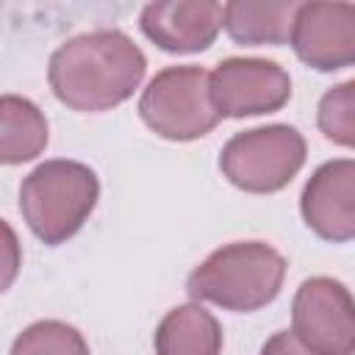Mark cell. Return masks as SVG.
Here are the masks:
<instances>
[{
    "label": "cell",
    "mask_w": 355,
    "mask_h": 355,
    "mask_svg": "<svg viewBox=\"0 0 355 355\" xmlns=\"http://www.w3.org/2000/svg\"><path fill=\"white\" fill-rule=\"evenodd\" d=\"M100 200V180L92 166L69 158H53L25 175L19 186V211L31 233L58 247L72 239L92 216Z\"/></svg>",
    "instance_id": "cell-3"
},
{
    "label": "cell",
    "mask_w": 355,
    "mask_h": 355,
    "mask_svg": "<svg viewBox=\"0 0 355 355\" xmlns=\"http://www.w3.org/2000/svg\"><path fill=\"white\" fill-rule=\"evenodd\" d=\"M302 222L324 241L355 239V158H333L316 166L300 194Z\"/></svg>",
    "instance_id": "cell-9"
},
{
    "label": "cell",
    "mask_w": 355,
    "mask_h": 355,
    "mask_svg": "<svg viewBox=\"0 0 355 355\" xmlns=\"http://www.w3.org/2000/svg\"><path fill=\"white\" fill-rule=\"evenodd\" d=\"M286 277V258L266 241H230L214 250L186 277L197 302H214L233 313H252L269 305Z\"/></svg>",
    "instance_id": "cell-2"
},
{
    "label": "cell",
    "mask_w": 355,
    "mask_h": 355,
    "mask_svg": "<svg viewBox=\"0 0 355 355\" xmlns=\"http://www.w3.org/2000/svg\"><path fill=\"white\" fill-rule=\"evenodd\" d=\"M8 355H92L83 333L58 319L28 324L11 344Z\"/></svg>",
    "instance_id": "cell-14"
},
{
    "label": "cell",
    "mask_w": 355,
    "mask_h": 355,
    "mask_svg": "<svg viewBox=\"0 0 355 355\" xmlns=\"http://www.w3.org/2000/svg\"><path fill=\"white\" fill-rule=\"evenodd\" d=\"M225 6L214 0L147 3L139 14L141 33L164 53L189 55L208 50L222 28Z\"/></svg>",
    "instance_id": "cell-10"
},
{
    "label": "cell",
    "mask_w": 355,
    "mask_h": 355,
    "mask_svg": "<svg viewBox=\"0 0 355 355\" xmlns=\"http://www.w3.org/2000/svg\"><path fill=\"white\" fill-rule=\"evenodd\" d=\"M222 341V324L200 302L172 308L153 336L155 355H219Z\"/></svg>",
    "instance_id": "cell-12"
},
{
    "label": "cell",
    "mask_w": 355,
    "mask_h": 355,
    "mask_svg": "<svg viewBox=\"0 0 355 355\" xmlns=\"http://www.w3.org/2000/svg\"><path fill=\"white\" fill-rule=\"evenodd\" d=\"M144 72L147 58L139 44L116 28H100L55 47L47 64V83L67 108L97 114L130 100Z\"/></svg>",
    "instance_id": "cell-1"
},
{
    "label": "cell",
    "mask_w": 355,
    "mask_h": 355,
    "mask_svg": "<svg viewBox=\"0 0 355 355\" xmlns=\"http://www.w3.org/2000/svg\"><path fill=\"white\" fill-rule=\"evenodd\" d=\"M211 100L222 119L275 114L291 100V78L277 61L233 55L214 67Z\"/></svg>",
    "instance_id": "cell-7"
},
{
    "label": "cell",
    "mask_w": 355,
    "mask_h": 355,
    "mask_svg": "<svg viewBox=\"0 0 355 355\" xmlns=\"http://www.w3.org/2000/svg\"><path fill=\"white\" fill-rule=\"evenodd\" d=\"M291 47L316 72L355 67V3H300Z\"/></svg>",
    "instance_id": "cell-8"
},
{
    "label": "cell",
    "mask_w": 355,
    "mask_h": 355,
    "mask_svg": "<svg viewBox=\"0 0 355 355\" xmlns=\"http://www.w3.org/2000/svg\"><path fill=\"white\" fill-rule=\"evenodd\" d=\"M322 136L341 147H355V78L327 89L316 108Z\"/></svg>",
    "instance_id": "cell-15"
},
{
    "label": "cell",
    "mask_w": 355,
    "mask_h": 355,
    "mask_svg": "<svg viewBox=\"0 0 355 355\" xmlns=\"http://www.w3.org/2000/svg\"><path fill=\"white\" fill-rule=\"evenodd\" d=\"M141 122L166 141H194L222 119L211 100V72L194 64L166 67L139 97Z\"/></svg>",
    "instance_id": "cell-4"
},
{
    "label": "cell",
    "mask_w": 355,
    "mask_h": 355,
    "mask_svg": "<svg viewBox=\"0 0 355 355\" xmlns=\"http://www.w3.org/2000/svg\"><path fill=\"white\" fill-rule=\"evenodd\" d=\"M47 147V119L39 105L19 94L0 97V161L6 166L33 161Z\"/></svg>",
    "instance_id": "cell-13"
},
{
    "label": "cell",
    "mask_w": 355,
    "mask_h": 355,
    "mask_svg": "<svg viewBox=\"0 0 355 355\" xmlns=\"http://www.w3.org/2000/svg\"><path fill=\"white\" fill-rule=\"evenodd\" d=\"M291 330L319 355H355V300L336 277H308L291 300Z\"/></svg>",
    "instance_id": "cell-6"
},
{
    "label": "cell",
    "mask_w": 355,
    "mask_h": 355,
    "mask_svg": "<svg viewBox=\"0 0 355 355\" xmlns=\"http://www.w3.org/2000/svg\"><path fill=\"white\" fill-rule=\"evenodd\" d=\"M297 8L294 0H233L225 3L222 28L236 44H283L291 42Z\"/></svg>",
    "instance_id": "cell-11"
},
{
    "label": "cell",
    "mask_w": 355,
    "mask_h": 355,
    "mask_svg": "<svg viewBox=\"0 0 355 355\" xmlns=\"http://www.w3.org/2000/svg\"><path fill=\"white\" fill-rule=\"evenodd\" d=\"M261 355H319L311 347H305L294 330H277L266 344L261 347Z\"/></svg>",
    "instance_id": "cell-16"
},
{
    "label": "cell",
    "mask_w": 355,
    "mask_h": 355,
    "mask_svg": "<svg viewBox=\"0 0 355 355\" xmlns=\"http://www.w3.org/2000/svg\"><path fill=\"white\" fill-rule=\"evenodd\" d=\"M305 139L291 125H261L236 133L219 153V169L247 194H275L302 169Z\"/></svg>",
    "instance_id": "cell-5"
}]
</instances>
